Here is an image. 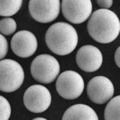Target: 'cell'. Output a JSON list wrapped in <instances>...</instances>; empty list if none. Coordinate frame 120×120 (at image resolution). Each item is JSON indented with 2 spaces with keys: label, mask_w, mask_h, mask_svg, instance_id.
<instances>
[{
  "label": "cell",
  "mask_w": 120,
  "mask_h": 120,
  "mask_svg": "<svg viewBox=\"0 0 120 120\" xmlns=\"http://www.w3.org/2000/svg\"><path fill=\"white\" fill-rule=\"evenodd\" d=\"M90 36L100 43H110L115 40L120 32V22L115 12L98 9L92 13L87 22Z\"/></svg>",
  "instance_id": "obj_1"
},
{
  "label": "cell",
  "mask_w": 120,
  "mask_h": 120,
  "mask_svg": "<svg viewBox=\"0 0 120 120\" xmlns=\"http://www.w3.org/2000/svg\"><path fill=\"white\" fill-rule=\"evenodd\" d=\"M46 43L51 51L58 55H67L74 51L78 45L76 30L71 24L59 22L52 24L46 33Z\"/></svg>",
  "instance_id": "obj_2"
},
{
  "label": "cell",
  "mask_w": 120,
  "mask_h": 120,
  "mask_svg": "<svg viewBox=\"0 0 120 120\" xmlns=\"http://www.w3.org/2000/svg\"><path fill=\"white\" fill-rule=\"evenodd\" d=\"M60 66L53 56L44 54L34 58L30 65V73L34 80L42 84H49L59 75Z\"/></svg>",
  "instance_id": "obj_3"
},
{
  "label": "cell",
  "mask_w": 120,
  "mask_h": 120,
  "mask_svg": "<svg viewBox=\"0 0 120 120\" xmlns=\"http://www.w3.org/2000/svg\"><path fill=\"white\" fill-rule=\"evenodd\" d=\"M24 81L22 66L13 59L0 61V90L11 93L17 90Z\"/></svg>",
  "instance_id": "obj_4"
},
{
  "label": "cell",
  "mask_w": 120,
  "mask_h": 120,
  "mask_svg": "<svg viewBox=\"0 0 120 120\" xmlns=\"http://www.w3.org/2000/svg\"><path fill=\"white\" fill-rule=\"evenodd\" d=\"M55 87L62 98L73 100L82 94L84 81L79 73L74 71H66L58 76Z\"/></svg>",
  "instance_id": "obj_5"
},
{
  "label": "cell",
  "mask_w": 120,
  "mask_h": 120,
  "mask_svg": "<svg viewBox=\"0 0 120 120\" xmlns=\"http://www.w3.org/2000/svg\"><path fill=\"white\" fill-rule=\"evenodd\" d=\"M23 103L28 111L33 113H42L51 105V94L42 85H33L25 91Z\"/></svg>",
  "instance_id": "obj_6"
},
{
  "label": "cell",
  "mask_w": 120,
  "mask_h": 120,
  "mask_svg": "<svg viewBox=\"0 0 120 120\" xmlns=\"http://www.w3.org/2000/svg\"><path fill=\"white\" fill-rule=\"evenodd\" d=\"M28 8L34 20L41 23H48L58 18L61 4L59 0H30Z\"/></svg>",
  "instance_id": "obj_7"
},
{
  "label": "cell",
  "mask_w": 120,
  "mask_h": 120,
  "mask_svg": "<svg viewBox=\"0 0 120 120\" xmlns=\"http://www.w3.org/2000/svg\"><path fill=\"white\" fill-rule=\"evenodd\" d=\"M61 10L67 21L80 24L90 18L92 12V3L90 0H63Z\"/></svg>",
  "instance_id": "obj_8"
},
{
  "label": "cell",
  "mask_w": 120,
  "mask_h": 120,
  "mask_svg": "<svg viewBox=\"0 0 120 120\" xmlns=\"http://www.w3.org/2000/svg\"><path fill=\"white\" fill-rule=\"evenodd\" d=\"M114 85L108 78L96 76L90 80L86 86L88 98L94 103L104 104L113 98Z\"/></svg>",
  "instance_id": "obj_9"
},
{
  "label": "cell",
  "mask_w": 120,
  "mask_h": 120,
  "mask_svg": "<svg viewBox=\"0 0 120 120\" xmlns=\"http://www.w3.org/2000/svg\"><path fill=\"white\" fill-rule=\"evenodd\" d=\"M75 60L79 69L85 72H94L101 67L103 61L102 52L96 46L85 45L77 51Z\"/></svg>",
  "instance_id": "obj_10"
},
{
  "label": "cell",
  "mask_w": 120,
  "mask_h": 120,
  "mask_svg": "<svg viewBox=\"0 0 120 120\" xmlns=\"http://www.w3.org/2000/svg\"><path fill=\"white\" fill-rule=\"evenodd\" d=\"M11 46L15 55L20 58H29L37 51L38 41L32 32L20 30L11 38Z\"/></svg>",
  "instance_id": "obj_11"
},
{
  "label": "cell",
  "mask_w": 120,
  "mask_h": 120,
  "mask_svg": "<svg viewBox=\"0 0 120 120\" xmlns=\"http://www.w3.org/2000/svg\"><path fill=\"white\" fill-rule=\"evenodd\" d=\"M62 120H98V117L90 106L85 104H75L65 111Z\"/></svg>",
  "instance_id": "obj_12"
},
{
  "label": "cell",
  "mask_w": 120,
  "mask_h": 120,
  "mask_svg": "<svg viewBox=\"0 0 120 120\" xmlns=\"http://www.w3.org/2000/svg\"><path fill=\"white\" fill-rule=\"evenodd\" d=\"M22 0H0V16L10 17L19 11Z\"/></svg>",
  "instance_id": "obj_13"
},
{
  "label": "cell",
  "mask_w": 120,
  "mask_h": 120,
  "mask_svg": "<svg viewBox=\"0 0 120 120\" xmlns=\"http://www.w3.org/2000/svg\"><path fill=\"white\" fill-rule=\"evenodd\" d=\"M120 96H115L112 98L105 107L104 119L105 120H120Z\"/></svg>",
  "instance_id": "obj_14"
},
{
  "label": "cell",
  "mask_w": 120,
  "mask_h": 120,
  "mask_svg": "<svg viewBox=\"0 0 120 120\" xmlns=\"http://www.w3.org/2000/svg\"><path fill=\"white\" fill-rule=\"evenodd\" d=\"M17 24L14 19L3 18L0 20V33L3 35H11L15 32Z\"/></svg>",
  "instance_id": "obj_15"
},
{
  "label": "cell",
  "mask_w": 120,
  "mask_h": 120,
  "mask_svg": "<svg viewBox=\"0 0 120 120\" xmlns=\"http://www.w3.org/2000/svg\"><path fill=\"white\" fill-rule=\"evenodd\" d=\"M11 115V107L8 100L0 95V120H9Z\"/></svg>",
  "instance_id": "obj_16"
},
{
  "label": "cell",
  "mask_w": 120,
  "mask_h": 120,
  "mask_svg": "<svg viewBox=\"0 0 120 120\" xmlns=\"http://www.w3.org/2000/svg\"><path fill=\"white\" fill-rule=\"evenodd\" d=\"M8 52V42L3 34H0V61L3 60Z\"/></svg>",
  "instance_id": "obj_17"
},
{
  "label": "cell",
  "mask_w": 120,
  "mask_h": 120,
  "mask_svg": "<svg viewBox=\"0 0 120 120\" xmlns=\"http://www.w3.org/2000/svg\"><path fill=\"white\" fill-rule=\"evenodd\" d=\"M97 3L101 7V9L109 10V8L111 7L112 4H113V1L112 0H98Z\"/></svg>",
  "instance_id": "obj_18"
},
{
  "label": "cell",
  "mask_w": 120,
  "mask_h": 120,
  "mask_svg": "<svg viewBox=\"0 0 120 120\" xmlns=\"http://www.w3.org/2000/svg\"><path fill=\"white\" fill-rule=\"evenodd\" d=\"M115 61L118 67H120V47L117 48L115 53Z\"/></svg>",
  "instance_id": "obj_19"
},
{
  "label": "cell",
  "mask_w": 120,
  "mask_h": 120,
  "mask_svg": "<svg viewBox=\"0 0 120 120\" xmlns=\"http://www.w3.org/2000/svg\"><path fill=\"white\" fill-rule=\"evenodd\" d=\"M32 120H47V119H44V118H35V119H34Z\"/></svg>",
  "instance_id": "obj_20"
}]
</instances>
